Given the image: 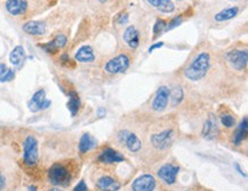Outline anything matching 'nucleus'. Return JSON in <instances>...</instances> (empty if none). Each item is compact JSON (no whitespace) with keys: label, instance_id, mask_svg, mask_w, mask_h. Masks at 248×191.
Returning a JSON list of instances; mask_svg holds the SVG:
<instances>
[{"label":"nucleus","instance_id":"c85d7f7f","mask_svg":"<svg viewBox=\"0 0 248 191\" xmlns=\"http://www.w3.org/2000/svg\"><path fill=\"white\" fill-rule=\"evenodd\" d=\"M221 122H222V125L228 127V128H231V127L236 125V120H234V118L231 116V114H223V116L221 117Z\"/></svg>","mask_w":248,"mask_h":191},{"label":"nucleus","instance_id":"5701e85b","mask_svg":"<svg viewBox=\"0 0 248 191\" xmlns=\"http://www.w3.org/2000/svg\"><path fill=\"white\" fill-rule=\"evenodd\" d=\"M238 13H239V8L236 7V6H233V7H229L227 9H223V11H221L220 13H217V14L215 15V21L217 22H224V21H228V20H231V18L236 17L238 15Z\"/></svg>","mask_w":248,"mask_h":191},{"label":"nucleus","instance_id":"9d476101","mask_svg":"<svg viewBox=\"0 0 248 191\" xmlns=\"http://www.w3.org/2000/svg\"><path fill=\"white\" fill-rule=\"evenodd\" d=\"M50 106V101L46 100V92L44 90H39L33 94L32 98L28 102V107L30 111L37 112V111L45 110Z\"/></svg>","mask_w":248,"mask_h":191},{"label":"nucleus","instance_id":"4be33fe9","mask_svg":"<svg viewBox=\"0 0 248 191\" xmlns=\"http://www.w3.org/2000/svg\"><path fill=\"white\" fill-rule=\"evenodd\" d=\"M66 107H68L69 111L71 112L72 117H75L78 113L79 109H80V97H79V95L75 91H71L69 93V101Z\"/></svg>","mask_w":248,"mask_h":191},{"label":"nucleus","instance_id":"e433bc0d","mask_svg":"<svg viewBox=\"0 0 248 191\" xmlns=\"http://www.w3.org/2000/svg\"><path fill=\"white\" fill-rule=\"evenodd\" d=\"M98 1L102 2V4H104V2H108V1H110V0H98Z\"/></svg>","mask_w":248,"mask_h":191},{"label":"nucleus","instance_id":"aec40b11","mask_svg":"<svg viewBox=\"0 0 248 191\" xmlns=\"http://www.w3.org/2000/svg\"><path fill=\"white\" fill-rule=\"evenodd\" d=\"M95 146H96V139L93 138L90 133H85L80 138V141H79V150L82 154H86Z\"/></svg>","mask_w":248,"mask_h":191},{"label":"nucleus","instance_id":"1a4fd4ad","mask_svg":"<svg viewBox=\"0 0 248 191\" xmlns=\"http://www.w3.org/2000/svg\"><path fill=\"white\" fill-rule=\"evenodd\" d=\"M170 92L166 86H161L159 87V90L155 93V96L152 101V109L157 112H160V111H164L168 106V101H170Z\"/></svg>","mask_w":248,"mask_h":191},{"label":"nucleus","instance_id":"72a5a7b5","mask_svg":"<svg viewBox=\"0 0 248 191\" xmlns=\"http://www.w3.org/2000/svg\"><path fill=\"white\" fill-rule=\"evenodd\" d=\"M5 187H6V179L4 175L0 173V190L5 189Z\"/></svg>","mask_w":248,"mask_h":191},{"label":"nucleus","instance_id":"6e6552de","mask_svg":"<svg viewBox=\"0 0 248 191\" xmlns=\"http://www.w3.org/2000/svg\"><path fill=\"white\" fill-rule=\"evenodd\" d=\"M118 140L127 146L130 152H139L142 149V142L138 135L129 130H122L118 134Z\"/></svg>","mask_w":248,"mask_h":191},{"label":"nucleus","instance_id":"cd10ccee","mask_svg":"<svg viewBox=\"0 0 248 191\" xmlns=\"http://www.w3.org/2000/svg\"><path fill=\"white\" fill-rule=\"evenodd\" d=\"M183 98V91L181 87H176L171 93V100H173L174 106H177Z\"/></svg>","mask_w":248,"mask_h":191},{"label":"nucleus","instance_id":"423d86ee","mask_svg":"<svg viewBox=\"0 0 248 191\" xmlns=\"http://www.w3.org/2000/svg\"><path fill=\"white\" fill-rule=\"evenodd\" d=\"M174 140V132L171 129H166L163 132L157 133V134L151 135L150 141L151 144L158 150H165V149L170 148Z\"/></svg>","mask_w":248,"mask_h":191},{"label":"nucleus","instance_id":"a211bd4d","mask_svg":"<svg viewBox=\"0 0 248 191\" xmlns=\"http://www.w3.org/2000/svg\"><path fill=\"white\" fill-rule=\"evenodd\" d=\"M75 60L81 63H92L95 61L94 50L91 46L86 45L80 47L75 55Z\"/></svg>","mask_w":248,"mask_h":191},{"label":"nucleus","instance_id":"473e14b6","mask_svg":"<svg viewBox=\"0 0 248 191\" xmlns=\"http://www.w3.org/2000/svg\"><path fill=\"white\" fill-rule=\"evenodd\" d=\"M163 46H164L163 41H160V43H157V44H154V45H152V46L150 47V48H149V53H152L155 49L160 48V47H163Z\"/></svg>","mask_w":248,"mask_h":191},{"label":"nucleus","instance_id":"a878e982","mask_svg":"<svg viewBox=\"0 0 248 191\" xmlns=\"http://www.w3.org/2000/svg\"><path fill=\"white\" fill-rule=\"evenodd\" d=\"M157 8L163 13H171L175 9V6L171 0H160Z\"/></svg>","mask_w":248,"mask_h":191},{"label":"nucleus","instance_id":"bb28decb","mask_svg":"<svg viewBox=\"0 0 248 191\" xmlns=\"http://www.w3.org/2000/svg\"><path fill=\"white\" fill-rule=\"evenodd\" d=\"M166 25H167V23L164 20H157V22H155V27H154L155 37H157V36H159V34H161L163 32H165V29H166Z\"/></svg>","mask_w":248,"mask_h":191},{"label":"nucleus","instance_id":"f8f14e48","mask_svg":"<svg viewBox=\"0 0 248 191\" xmlns=\"http://www.w3.org/2000/svg\"><path fill=\"white\" fill-rule=\"evenodd\" d=\"M155 188V179L150 174L141 175L132 183V189L134 191H151Z\"/></svg>","mask_w":248,"mask_h":191},{"label":"nucleus","instance_id":"f03ea898","mask_svg":"<svg viewBox=\"0 0 248 191\" xmlns=\"http://www.w3.org/2000/svg\"><path fill=\"white\" fill-rule=\"evenodd\" d=\"M49 181L54 186L66 187L71 182V174L70 171L62 164H54L48 171Z\"/></svg>","mask_w":248,"mask_h":191},{"label":"nucleus","instance_id":"4468645a","mask_svg":"<svg viewBox=\"0 0 248 191\" xmlns=\"http://www.w3.org/2000/svg\"><path fill=\"white\" fill-rule=\"evenodd\" d=\"M66 43H68V38L64 34L60 33L54 38L53 40H50L49 43L44 44V45H40L41 48L45 50L46 53L48 54H55L57 50L63 48V47L66 46Z\"/></svg>","mask_w":248,"mask_h":191},{"label":"nucleus","instance_id":"0eeeda50","mask_svg":"<svg viewBox=\"0 0 248 191\" xmlns=\"http://www.w3.org/2000/svg\"><path fill=\"white\" fill-rule=\"evenodd\" d=\"M227 59L232 68L238 71H243L246 69L248 63L247 50H231L227 54Z\"/></svg>","mask_w":248,"mask_h":191},{"label":"nucleus","instance_id":"c756f323","mask_svg":"<svg viewBox=\"0 0 248 191\" xmlns=\"http://www.w3.org/2000/svg\"><path fill=\"white\" fill-rule=\"evenodd\" d=\"M182 17L181 16H176V17H174L173 20H171L170 23H167V25H166V29H165V32H167V31H170V30H173L174 28H176V27H179V25L182 23Z\"/></svg>","mask_w":248,"mask_h":191},{"label":"nucleus","instance_id":"f3484780","mask_svg":"<svg viewBox=\"0 0 248 191\" xmlns=\"http://www.w3.org/2000/svg\"><path fill=\"white\" fill-rule=\"evenodd\" d=\"M124 40H125V43L128 45L130 48H138L139 45H140V32L138 30H136L135 27H133V25H130L125 30V32H124Z\"/></svg>","mask_w":248,"mask_h":191},{"label":"nucleus","instance_id":"6ab92c4d","mask_svg":"<svg viewBox=\"0 0 248 191\" xmlns=\"http://www.w3.org/2000/svg\"><path fill=\"white\" fill-rule=\"evenodd\" d=\"M247 132H248V123H247V117H245V118L241 120L239 126H238L236 132H234L232 142H233L236 145H239L240 143L246 139Z\"/></svg>","mask_w":248,"mask_h":191},{"label":"nucleus","instance_id":"f257e3e1","mask_svg":"<svg viewBox=\"0 0 248 191\" xmlns=\"http://www.w3.org/2000/svg\"><path fill=\"white\" fill-rule=\"evenodd\" d=\"M209 64H211V55L207 52L199 53L184 70V76L191 81L202 80L208 71Z\"/></svg>","mask_w":248,"mask_h":191},{"label":"nucleus","instance_id":"20e7f679","mask_svg":"<svg viewBox=\"0 0 248 191\" xmlns=\"http://www.w3.org/2000/svg\"><path fill=\"white\" fill-rule=\"evenodd\" d=\"M130 60L129 57L125 54H120V55L113 57L106 63L104 70L110 75H118V73L125 72L129 68Z\"/></svg>","mask_w":248,"mask_h":191},{"label":"nucleus","instance_id":"dca6fc26","mask_svg":"<svg viewBox=\"0 0 248 191\" xmlns=\"http://www.w3.org/2000/svg\"><path fill=\"white\" fill-rule=\"evenodd\" d=\"M202 134L206 140H214L218 135L217 123L214 117H209L208 120H206V123L203 124Z\"/></svg>","mask_w":248,"mask_h":191},{"label":"nucleus","instance_id":"412c9836","mask_svg":"<svg viewBox=\"0 0 248 191\" xmlns=\"http://www.w3.org/2000/svg\"><path fill=\"white\" fill-rule=\"evenodd\" d=\"M97 188L100 190H119L120 184L110 176H103L97 181Z\"/></svg>","mask_w":248,"mask_h":191},{"label":"nucleus","instance_id":"2f4dec72","mask_svg":"<svg viewBox=\"0 0 248 191\" xmlns=\"http://www.w3.org/2000/svg\"><path fill=\"white\" fill-rule=\"evenodd\" d=\"M127 22H128V15H127L126 13H125V14L120 15L119 18H118V23L119 24H126Z\"/></svg>","mask_w":248,"mask_h":191},{"label":"nucleus","instance_id":"ddd939ff","mask_svg":"<svg viewBox=\"0 0 248 191\" xmlns=\"http://www.w3.org/2000/svg\"><path fill=\"white\" fill-rule=\"evenodd\" d=\"M22 30L30 36H44L47 32V25L43 21H29L23 24Z\"/></svg>","mask_w":248,"mask_h":191},{"label":"nucleus","instance_id":"f704fd0d","mask_svg":"<svg viewBox=\"0 0 248 191\" xmlns=\"http://www.w3.org/2000/svg\"><path fill=\"white\" fill-rule=\"evenodd\" d=\"M106 113H107V111H106V109H103V108H100V109L97 110V114L100 118H103V117L106 116Z\"/></svg>","mask_w":248,"mask_h":191},{"label":"nucleus","instance_id":"4c0bfd02","mask_svg":"<svg viewBox=\"0 0 248 191\" xmlns=\"http://www.w3.org/2000/svg\"><path fill=\"white\" fill-rule=\"evenodd\" d=\"M29 190H37L36 187H29Z\"/></svg>","mask_w":248,"mask_h":191},{"label":"nucleus","instance_id":"39448f33","mask_svg":"<svg viewBox=\"0 0 248 191\" xmlns=\"http://www.w3.org/2000/svg\"><path fill=\"white\" fill-rule=\"evenodd\" d=\"M5 9L14 17L25 16L29 13V0H6Z\"/></svg>","mask_w":248,"mask_h":191},{"label":"nucleus","instance_id":"c9c22d12","mask_svg":"<svg viewBox=\"0 0 248 191\" xmlns=\"http://www.w3.org/2000/svg\"><path fill=\"white\" fill-rule=\"evenodd\" d=\"M147 1H148L149 4H150L151 6H154V7L157 8L158 5H159V1H160V0H147Z\"/></svg>","mask_w":248,"mask_h":191},{"label":"nucleus","instance_id":"7c9ffc66","mask_svg":"<svg viewBox=\"0 0 248 191\" xmlns=\"http://www.w3.org/2000/svg\"><path fill=\"white\" fill-rule=\"evenodd\" d=\"M88 188H87V186H86V183H85V181L84 180H81L80 182H79L77 186L75 187V191H86L87 190Z\"/></svg>","mask_w":248,"mask_h":191},{"label":"nucleus","instance_id":"9b49d317","mask_svg":"<svg viewBox=\"0 0 248 191\" xmlns=\"http://www.w3.org/2000/svg\"><path fill=\"white\" fill-rule=\"evenodd\" d=\"M180 172V167L175 166L173 164H166L164 166H161L158 171V176L159 179L163 180L165 183L167 184H173L176 181L177 174Z\"/></svg>","mask_w":248,"mask_h":191},{"label":"nucleus","instance_id":"7ed1b4c3","mask_svg":"<svg viewBox=\"0 0 248 191\" xmlns=\"http://www.w3.org/2000/svg\"><path fill=\"white\" fill-rule=\"evenodd\" d=\"M39 158L38 141L32 135H29L23 142V160L28 166H34Z\"/></svg>","mask_w":248,"mask_h":191},{"label":"nucleus","instance_id":"393cba45","mask_svg":"<svg viewBox=\"0 0 248 191\" xmlns=\"http://www.w3.org/2000/svg\"><path fill=\"white\" fill-rule=\"evenodd\" d=\"M14 77L15 72L12 69H8L5 64H0V82L11 81Z\"/></svg>","mask_w":248,"mask_h":191},{"label":"nucleus","instance_id":"b1692460","mask_svg":"<svg viewBox=\"0 0 248 191\" xmlns=\"http://www.w3.org/2000/svg\"><path fill=\"white\" fill-rule=\"evenodd\" d=\"M25 60V50L22 46H16L9 54V61L12 64L20 65Z\"/></svg>","mask_w":248,"mask_h":191},{"label":"nucleus","instance_id":"2eb2a0df","mask_svg":"<svg viewBox=\"0 0 248 191\" xmlns=\"http://www.w3.org/2000/svg\"><path fill=\"white\" fill-rule=\"evenodd\" d=\"M125 157L114 149L107 148L101 152V155L98 156V161L104 164H116V163H122L124 161Z\"/></svg>","mask_w":248,"mask_h":191}]
</instances>
